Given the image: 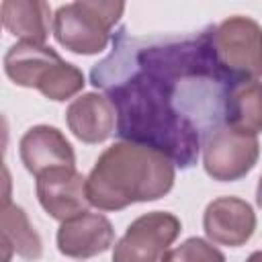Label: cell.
I'll return each mask as SVG.
<instances>
[{
  "mask_svg": "<svg viewBox=\"0 0 262 262\" xmlns=\"http://www.w3.org/2000/svg\"><path fill=\"white\" fill-rule=\"evenodd\" d=\"M213 37V25L194 33H115L90 82L111 100L123 141L151 147L174 166H194L205 137L225 125L229 92L242 82L221 66Z\"/></svg>",
  "mask_w": 262,
  "mask_h": 262,
  "instance_id": "cell-1",
  "label": "cell"
},
{
  "mask_svg": "<svg viewBox=\"0 0 262 262\" xmlns=\"http://www.w3.org/2000/svg\"><path fill=\"white\" fill-rule=\"evenodd\" d=\"M174 184V164L164 154L129 141L106 147L86 178L88 203L119 211L131 203L156 201Z\"/></svg>",
  "mask_w": 262,
  "mask_h": 262,
  "instance_id": "cell-2",
  "label": "cell"
},
{
  "mask_svg": "<svg viewBox=\"0 0 262 262\" xmlns=\"http://www.w3.org/2000/svg\"><path fill=\"white\" fill-rule=\"evenodd\" d=\"M6 76L27 88H37L51 100H66L84 88V74L63 61L51 47L18 41L4 55Z\"/></svg>",
  "mask_w": 262,
  "mask_h": 262,
  "instance_id": "cell-3",
  "label": "cell"
},
{
  "mask_svg": "<svg viewBox=\"0 0 262 262\" xmlns=\"http://www.w3.org/2000/svg\"><path fill=\"white\" fill-rule=\"evenodd\" d=\"M123 2L80 0L59 6L53 16V35L59 45L74 53L92 55L106 47L111 29L119 20Z\"/></svg>",
  "mask_w": 262,
  "mask_h": 262,
  "instance_id": "cell-4",
  "label": "cell"
},
{
  "mask_svg": "<svg viewBox=\"0 0 262 262\" xmlns=\"http://www.w3.org/2000/svg\"><path fill=\"white\" fill-rule=\"evenodd\" d=\"M215 51L221 66L239 80L262 74V27L248 16H231L215 27Z\"/></svg>",
  "mask_w": 262,
  "mask_h": 262,
  "instance_id": "cell-5",
  "label": "cell"
},
{
  "mask_svg": "<svg viewBox=\"0 0 262 262\" xmlns=\"http://www.w3.org/2000/svg\"><path fill=\"white\" fill-rule=\"evenodd\" d=\"M205 172L219 182H233L244 178L258 162V137L242 133L227 125L209 133L203 141Z\"/></svg>",
  "mask_w": 262,
  "mask_h": 262,
  "instance_id": "cell-6",
  "label": "cell"
},
{
  "mask_svg": "<svg viewBox=\"0 0 262 262\" xmlns=\"http://www.w3.org/2000/svg\"><path fill=\"white\" fill-rule=\"evenodd\" d=\"M180 233V219L166 211L137 217L115 244L113 262H164Z\"/></svg>",
  "mask_w": 262,
  "mask_h": 262,
  "instance_id": "cell-7",
  "label": "cell"
},
{
  "mask_svg": "<svg viewBox=\"0 0 262 262\" xmlns=\"http://www.w3.org/2000/svg\"><path fill=\"white\" fill-rule=\"evenodd\" d=\"M37 196L41 207L59 221H68L86 211V178L76 168H53L37 176Z\"/></svg>",
  "mask_w": 262,
  "mask_h": 262,
  "instance_id": "cell-8",
  "label": "cell"
},
{
  "mask_svg": "<svg viewBox=\"0 0 262 262\" xmlns=\"http://www.w3.org/2000/svg\"><path fill=\"white\" fill-rule=\"evenodd\" d=\"M203 227L211 242L239 248L252 237L256 229V215L250 203L237 196H219L207 205Z\"/></svg>",
  "mask_w": 262,
  "mask_h": 262,
  "instance_id": "cell-9",
  "label": "cell"
},
{
  "mask_svg": "<svg viewBox=\"0 0 262 262\" xmlns=\"http://www.w3.org/2000/svg\"><path fill=\"white\" fill-rule=\"evenodd\" d=\"M115 237L111 221L100 213H80L61 221L57 229V250L70 258H92L111 248Z\"/></svg>",
  "mask_w": 262,
  "mask_h": 262,
  "instance_id": "cell-10",
  "label": "cell"
},
{
  "mask_svg": "<svg viewBox=\"0 0 262 262\" xmlns=\"http://www.w3.org/2000/svg\"><path fill=\"white\" fill-rule=\"evenodd\" d=\"M20 160L37 178L53 168H76V156L63 133L49 125L31 127L20 139Z\"/></svg>",
  "mask_w": 262,
  "mask_h": 262,
  "instance_id": "cell-11",
  "label": "cell"
},
{
  "mask_svg": "<svg viewBox=\"0 0 262 262\" xmlns=\"http://www.w3.org/2000/svg\"><path fill=\"white\" fill-rule=\"evenodd\" d=\"M70 131L84 143H100L117 131V115L106 96L88 92L76 98L66 113Z\"/></svg>",
  "mask_w": 262,
  "mask_h": 262,
  "instance_id": "cell-12",
  "label": "cell"
},
{
  "mask_svg": "<svg viewBox=\"0 0 262 262\" xmlns=\"http://www.w3.org/2000/svg\"><path fill=\"white\" fill-rule=\"evenodd\" d=\"M2 23L20 41L45 45L49 35V6L41 0H6L2 2Z\"/></svg>",
  "mask_w": 262,
  "mask_h": 262,
  "instance_id": "cell-13",
  "label": "cell"
},
{
  "mask_svg": "<svg viewBox=\"0 0 262 262\" xmlns=\"http://www.w3.org/2000/svg\"><path fill=\"white\" fill-rule=\"evenodd\" d=\"M225 125L250 135L262 133V84L258 80H242L231 88Z\"/></svg>",
  "mask_w": 262,
  "mask_h": 262,
  "instance_id": "cell-14",
  "label": "cell"
},
{
  "mask_svg": "<svg viewBox=\"0 0 262 262\" xmlns=\"http://www.w3.org/2000/svg\"><path fill=\"white\" fill-rule=\"evenodd\" d=\"M2 248L4 260H10V252H16L25 260H39L43 254V244L33 225L29 223L25 211L10 201H4L2 207Z\"/></svg>",
  "mask_w": 262,
  "mask_h": 262,
  "instance_id": "cell-15",
  "label": "cell"
},
{
  "mask_svg": "<svg viewBox=\"0 0 262 262\" xmlns=\"http://www.w3.org/2000/svg\"><path fill=\"white\" fill-rule=\"evenodd\" d=\"M164 262H225V256L201 237H190L174 250H168Z\"/></svg>",
  "mask_w": 262,
  "mask_h": 262,
  "instance_id": "cell-16",
  "label": "cell"
},
{
  "mask_svg": "<svg viewBox=\"0 0 262 262\" xmlns=\"http://www.w3.org/2000/svg\"><path fill=\"white\" fill-rule=\"evenodd\" d=\"M256 203H258V207L262 209V176H260V180H258V188H256Z\"/></svg>",
  "mask_w": 262,
  "mask_h": 262,
  "instance_id": "cell-17",
  "label": "cell"
},
{
  "mask_svg": "<svg viewBox=\"0 0 262 262\" xmlns=\"http://www.w3.org/2000/svg\"><path fill=\"white\" fill-rule=\"evenodd\" d=\"M246 262H262V252H254Z\"/></svg>",
  "mask_w": 262,
  "mask_h": 262,
  "instance_id": "cell-18",
  "label": "cell"
},
{
  "mask_svg": "<svg viewBox=\"0 0 262 262\" xmlns=\"http://www.w3.org/2000/svg\"><path fill=\"white\" fill-rule=\"evenodd\" d=\"M4 176H6V188H8V172L4 170ZM10 199V194H8V190H6V194H4V201H8Z\"/></svg>",
  "mask_w": 262,
  "mask_h": 262,
  "instance_id": "cell-19",
  "label": "cell"
}]
</instances>
